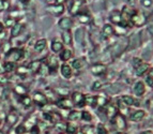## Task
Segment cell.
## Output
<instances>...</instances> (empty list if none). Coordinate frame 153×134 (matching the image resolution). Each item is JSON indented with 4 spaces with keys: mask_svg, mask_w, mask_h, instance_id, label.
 Wrapping results in <instances>:
<instances>
[{
    "mask_svg": "<svg viewBox=\"0 0 153 134\" xmlns=\"http://www.w3.org/2000/svg\"><path fill=\"white\" fill-rule=\"evenodd\" d=\"M135 74L137 76H143L147 71L149 70V63H140L137 68H135Z\"/></svg>",
    "mask_w": 153,
    "mask_h": 134,
    "instance_id": "obj_12",
    "label": "cell"
},
{
    "mask_svg": "<svg viewBox=\"0 0 153 134\" xmlns=\"http://www.w3.org/2000/svg\"><path fill=\"white\" fill-rule=\"evenodd\" d=\"M48 1H51V0H48Z\"/></svg>",
    "mask_w": 153,
    "mask_h": 134,
    "instance_id": "obj_51",
    "label": "cell"
},
{
    "mask_svg": "<svg viewBox=\"0 0 153 134\" xmlns=\"http://www.w3.org/2000/svg\"><path fill=\"white\" fill-rule=\"evenodd\" d=\"M80 117H82V120L87 121V122H90V121L92 120L91 114H90L89 112H87V111H82V114H80Z\"/></svg>",
    "mask_w": 153,
    "mask_h": 134,
    "instance_id": "obj_28",
    "label": "cell"
},
{
    "mask_svg": "<svg viewBox=\"0 0 153 134\" xmlns=\"http://www.w3.org/2000/svg\"><path fill=\"white\" fill-rule=\"evenodd\" d=\"M7 25H8V26H12V25H13L12 19H10V21H7Z\"/></svg>",
    "mask_w": 153,
    "mask_h": 134,
    "instance_id": "obj_46",
    "label": "cell"
},
{
    "mask_svg": "<svg viewBox=\"0 0 153 134\" xmlns=\"http://www.w3.org/2000/svg\"><path fill=\"white\" fill-rule=\"evenodd\" d=\"M9 118H11V120H9V122H10V124H13L16 122V119H17V117L15 116V115H13V114H10L9 115Z\"/></svg>",
    "mask_w": 153,
    "mask_h": 134,
    "instance_id": "obj_43",
    "label": "cell"
},
{
    "mask_svg": "<svg viewBox=\"0 0 153 134\" xmlns=\"http://www.w3.org/2000/svg\"><path fill=\"white\" fill-rule=\"evenodd\" d=\"M65 133L66 134H76L77 133V128L74 126V124H66Z\"/></svg>",
    "mask_w": 153,
    "mask_h": 134,
    "instance_id": "obj_27",
    "label": "cell"
},
{
    "mask_svg": "<svg viewBox=\"0 0 153 134\" xmlns=\"http://www.w3.org/2000/svg\"><path fill=\"white\" fill-rule=\"evenodd\" d=\"M40 68H41V61H39V60H36V61H32L30 65H29V70L33 73H38L39 70H40Z\"/></svg>",
    "mask_w": 153,
    "mask_h": 134,
    "instance_id": "obj_20",
    "label": "cell"
},
{
    "mask_svg": "<svg viewBox=\"0 0 153 134\" xmlns=\"http://www.w3.org/2000/svg\"><path fill=\"white\" fill-rule=\"evenodd\" d=\"M22 25H19V24H16L15 26L13 27V29H12V32H11V36L14 38V36H17L18 34H21V31H22Z\"/></svg>",
    "mask_w": 153,
    "mask_h": 134,
    "instance_id": "obj_25",
    "label": "cell"
},
{
    "mask_svg": "<svg viewBox=\"0 0 153 134\" xmlns=\"http://www.w3.org/2000/svg\"><path fill=\"white\" fill-rule=\"evenodd\" d=\"M24 57V51L21 48H12L7 53V58L10 59V61H18Z\"/></svg>",
    "mask_w": 153,
    "mask_h": 134,
    "instance_id": "obj_1",
    "label": "cell"
},
{
    "mask_svg": "<svg viewBox=\"0 0 153 134\" xmlns=\"http://www.w3.org/2000/svg\"><path fill=\"white\" fill-rule=\"evenodd\" d=\"M80 114L82 113H79L78 111H72V112H70L68 119H69L70 121H76V120H78V118L80 117Z\"/></svg>",
    "mask_w": 153,
    "mask_h": 134,
    "instance_id": "obj_23",
    "label": "cell"
},
{
    "mask_svg": "<svg viewBox=\"0 0 153 134\" xmlns=\"http://www.w3.org/2000/svg\"><path fill=\"white\" fill-rule=\"evenodd\" d=\"M0 134H4V133H0Z\"/></svg>",
    "mask_w": 153,
    "mask_h": 134,
    "instance_id": "obj_50",
    "label": "cell"
},
{
    "mask_svg": "<svg viewBox=\"0 0 153 134\" xmlns=\"http://www.w3.org/2000/svg\"><path fill=\"white\" fill-rule=\"evenodd\" d=\"M82 36H84V32H82V29H79V30H77V32H76V41H77V43H79V44H82V41H84V38H82Z\"/></svg>",
    "mask_w": 153,
    "mask_h": 134,
    "instance_id": "obj_33",
    "label": "cell"
},
{
    "mask_svg": "<svg viewBox=\"0 0 153 134\" xmlns=\"http://www.w3.org/2000/svg\"><path fill=\"white\" fill-rule=\"evenodd\" d=\"M90 70H91L92 74L100 76V75L105 74V72H106V66L102 65V63H95V65L92 66Z\"/></svg>",
    "mask_w": 153,
    "mask_h": 134,
    "instance_id": "obj_6",
    "label": "cell"
},
{
    "mask_svg": "<svg viewBox=\"0 0 153 134\" xmlns=\"http://www.w3.org/2000/svg\"><path fill=\"white\" fill-rule=\"evenodd\" d=\"M118 106H119V109H120L121 115H123V116H124V115H126V114H128V106L126 105V104H125L124 102L121 100V99H119V100H118Z\"/></svg>",
    "mask_w": 153,
    "mask_h": 134,
    "instance_id": "obj_21",
    "label": "cell"
},
{
    "mask_svg": "<svg viewBox=\"0 0 153 134\" xmlns=\"http://www.w3.org/2000/svg\"><path fill=\"white\" fill-rule=\"evenodd\" d=\"M56 128L57 130H58L59 132H65V128H66V124H64L63 122H61V124H56Z\"/></svg>",
    "mask_w": 153,
    "mask_h": 134,
    "instance_id": "obj_35",
    "label": "cell"
},
{
    "mask_svg": "<svg viewBox=\"0 0 153 134\" xmlns=\"http://www.w3.org/2000/svg\"><path fill=\"white\" fill-rule=\"evenodd\" d=\"M16 133L17 134H24L26 132V128L25 126H23V124H19V126H17V128H16Z\"/></svg>",
    "mask_w": 153,
    "mask_h": 134,
    "instance_id": "obj_36",
    "label": "cell"
},
{
    "mask_svg": "<svg viewBox=\"0 0 153 134\" xmlns=\"http://www.w3.org/2000/svg\"><path fill=\"white\" fill-rule=\"evenodd\" d=\"M59 26H60V28L64 29V30H68V29H70L72 27V21L70 19V18L64 17V18H62L61 21H60V23H59Z\"/></svg>",
    "mask_w": 153,
    "mask_h": 134,
    "instance_id": "obj_14",
    "label": "cell"
},
{
    "mask_svg": "<svg viewBox=\"0 0 153 134\" xmlns=\"http://www.w3.org/2000/svg\"><path fill=\"white\" fill-rule=\"evenodd\" d=\"M121 100L124 102L125 104L128 106H133V105H136L138 106L139 105V102H137V101L135 100V99L133 98V97H131V95H124L121 97Z\"/></svg>",
    "mask_w": 153,
    "mask_h": 134,
    "instance_id": "obj_10",
    "label": "cell"
},
{
    "mask_svg": "<svg viewBox=\"0 0 153 134\" xmlns=\"http://www.w3.org/2000/svg\"><path fill=\"white\" fill-rule=\"evenodd\" d=\"M72 101H73L74 105L78 106V107H84L86 105V95L82 92L75 91L72 95Z\"/></svg>",
    "mask_w": 153,
    "mask_h": 134,
    "instance_id": "obj_2",
    "label": "cell"
},
{
    "mask_svg": "<svg viewBox=\"0 0 153 134\" xmlns=\"http://www.w3.org/2000/svg\"><path fill=\"white\" fill-rule=\"evenodd\" d=\"M21 2H23V3H28L29 0H21Z\"/></svg>",
    "mask_w": 153,
    "mask_h": 134,
    "instance_id": "obj_48",
    "label": "cell"
},
{
    "mask_svg": "<svg viewBox=\"0 0 153 134\" xmlns=\"http://www.w3.org/2000/svg\"><path fill=\"white\" fill-rule=\"evenodd\" d=\"M61 74H62V76H63L64 78H66V80L71 78L72 75H73V72H72L71 67H70L69 65H66V63L62 65L61 66Z\"/></svg>",
    "mask_w": 153,
    "mask_h": 134,
    "instance_id": "obj_11",
    "label": "cell"
},
{
    "mask_svg": "<svg viewBox=\"0 0 153 134\" xmlns=\"http://www.w3.org/2000/svg\"><path fill=\"white\" fill-rule=\"evenodd\" d=\"M146 82H147V84H148L150 87H153V76H151L150 74L146 77Z\"/></svg>",
    "mask_w": 153,
    "mask_h": 134,
    "instance_id": "obj_38",
    "label": "cell"
},
{
    "mask_svg": "<svg viewBox=\"0 0 153 134\" xmlns=\"http://www.w3.org/2000/svg\"><path fill=\"white\" fill-rule=\"evenodd\" d=\"M43 117H44V119H45V120H48V121H51V122H53V121H54L53 115H51V114H48V113H44Z\"/></svg>",
    "mask_w": 153,
    "mask_h": 134,
    "instance_id": "obj_39",
    "label": "cell"
},
{
    "mask_svg": "<svg viewBox=\"0 0 153 134\" xmlns=\"http://www.w3.org/2000/svg\"><path fill=\"white\" fill-rule=\"evenodd\" d=\"M3 68H4V71H5V72H12L13 70H14L16 68V66H15V63H14V62H12V61H7L4 63V66H3Z\"/></svg>",
    "mask_w": 153,
    "mask_h": 134,
    "instance_id": "obj_24",
    "label": "cell"
},
{
    "mask_svg": "<svg viewBox=\"0 0 153 134\" xmlns=\"http://www.w3.org/2000/svg\"><path fill=\"white\" fill-rule=\"evenodd\" d=\"M62 49H63V44L59 41V40H54L53 43H51V51L55 53H58V52H61Z\"/></svg>",
    "mask_w": 153,
    "mask_h": 134,
    "instance_id": "obj_16",
    "label": "cell"
},
{
    "mask_svg": "<svg viewBox=\"0 0 153 134\" xmlns=\"http://www.w3.org/2000/svg\"><path fill=\"white\" fill-rule=\"evenodd\" d=\"M58 60H57L56 57L51 56L48 58V62H47V67H48L49 71H56V69L58 68Z\"/></svg>",
    "mask_w": 153,
    "mask_h": 134,
    "instance_id": "obj_13",
    "label": "cell"
},
{
    "mask_svg": "<svg viewBox=\"0 0 153 134\" xmlns=\"http://www.w3.org/2000/svg\"><path fill=\"white\" fill-rule=\"evenodd\" d=\"M21 103L23 104L25 107H28V106L31 105L32 101H31V99L29 98L28 95H23V97L21 98Z\"/></svg>",
    "mask_w": 153,
    "mask_h": 134,
    "instance_id": "obj_26",
    "label": "cell"
},
{
    "mask_svg": "<svg viewBox=\"0 0 153 134\" xmlns=\"http://www.w3.org/2000/svg\"><path fill=\"white\" fill-rule=\"evenodd\" d=\"M57 106L60 108H63V109H71L73 106H74V103H73V101L70 100L68 98H61L59 99L58 101L56 102Z\"/></svg>",
    "mask_w": 153,
    "mask_h": 134,
    "instance_id": "obj_4",
    "label": "cell"
},
{
    "mask_svg": "<svg viewBox=\"0 0 153 134\" xmlns=\"http://www.w3.org/2000/svg\"><path fill=\"white\" fill-rule=\"evenodd\" d=\"M112 34H114V29H112V27L110 26V25L104 26V28H103V36H104L105 39L111 36Z\"/></svg>",
    "mask_w": 153,
    "mask_h": 134,
    "instance_id": "obj_19",
    "label": "cell"
},
{
    "mask_svg": "<svg viewBox=\"0 0 153 134\" xmlns=\"http://www.w3.org/2000/svg\"><path fill=\"white\" fill-rule=\"evenodd\" d=\"M2 31H3V25L0 23V32H2Z\"/></svg>",
    "mask_w": 153,
    "mask_h": 134,
    "instance_id": "obj_47",
    "label": "cell"
},
{
    "mask_svg": "<svg viewBox=\"0 0 153 134\" xmlns=\"http://www.w3.org/2000/svg\"><path fill=\"white\" fill-rule=\"evenodd\" d=\"M33 99H34V102H36L39 106H44L47 104V98H46V95L42 92H36L33 95Z\"/></svg>",
    "mask_w": 153,
    "mask_h": 134,
    "instance_id": "obj_7",
    "label": "cell"
},
{
    "mask_svg": "<svg viewBox=\"0 0 153 134\" xmlns=\"http://www.w3.org/2000/svg\"><path fill=\"white\" fill-rule=\"evenodd\" d=\"M45 47H46V40L41 39V40H39L36 43V45H34V51L40 53V52H42V51H44Z\"/></svg>",
    "mask_w": 153,
    "mask_h": 134,
    "instance_id": "obj_17",
    "label": "cell"
},
{
    "mask_svg": "<svg viewBox=\"0 0 153 134\" xmlns=\"http://www.w3.org/2000/svg\"><path fill=\"white\" fill-rule=\"evenodd\" d=\"M146 116V112L143 111V109H139V111H136L135 113H133L131 115L130 119L132 121H135V122H138V121H141Z\"/></svg>",
    "mask_w": 153,
    "mask_h": 134,
    "instance_id": "obj_9",
    "label": "cell"
},
{
    "mask_svg": "<svg viewBox=\"0 0 153 134\" xmlns=\"http://www.w3.org/2000/svg\"><path fill=\"white\" fill-rule=\"evenodd\" d=\"M15 90L17 93H25L26 89L24 87H22V86H17V87L15 88Z\"/></svg>",
    "mask_w": 153,
    "mask_h": 134,
    "instance_id": "obj_44",
    "label": "cell"
},
{
    "mask_svg": "<svg viewBox=\"0 0 153 134\" xmlns=\"http://www.w3.org/2000/svg\"><path fill=\"white\" fill-rule=\"evenodd\" d=\"M140 134H153V132H152V131H150V130H147V131L141 132Z\"/></svg>",
    "mask_w": 153,
    "mask_h": 134,
    "instance_id": "obj_45",
    "label": "cell"
},
{
    "mask_svg": "<svg viewBox=\"0 0 153 134\" xmlns=\"http://www.w3.org/2000/svg\"><path fill=\"white\" fill-rule=\"evenodd\" d=\"M102 86H103V84L101 82H99V80H97V82H94L93 83V85H92V87H91V89L93 91H97V90H100V89H101V88H102Z\"/></svg>",
    "mask_w": 153,
    "mask_h": 134,
    "instance_id": "obj_34",
    "label": "cell"
},
{
    "mask_svg": "<svg viewBox=\"0 0 153 134\" xmlns=\"http://www.w3.org/2000/svg\"><path fill=\"white\" fill-rule=\"evenodd\" d=\"M110 18H111V21L114 22L115 24H118V25H119V24H121V15L119 13L112 14Z\"/></svg>",
    "mask_w": 153,
    "mask_h": 134,
    "instance_id": "obj_31",
    "label": "cell"
},
{
    "mask_svg": "<svg viewBox=\"0 0 153 134\" xmlns=\"http://www.w3.org/2000/svg\"><path fill=\"white\" fill-rule=\"evenodd\" d=\"M8 8V1L5 0H0V11L4 10V9Z\"/></svg>",
    "mask_w": 153,
    "mask_h": 134,
    "instance_id": "obj_40",
    "label": "cell"
},
{
    "mask_svg": "<svg viewBox=\"0 0 153 134\" xmlns=\"http://www.w3.org/2000/svg\"><path fill=\"white\" fill-rule=\"evenodd\" d=\"M150 75H151V76H153V68L150 70Z\"/></svg>",
    "mask_w": 153,
    "mask_h": 134,
    "instance_id": "obj_49",
    "label": "cell"
},
{
    "mask_svg": "<svg viewBox=\"0 0 153 134\" xmlns=\"http://www.w3.org/2000/svg\"><path fill=\"white\" fill-rule=\"evenodd\" d=\"M57 90H58L57 92L60 93V95H68V93H69L68 92L69 90H68V89H64V88H58Z\"/></svg>",
    "mask_w": 153,
    "mask_h": 134,
    "instance_id": "obj_42",
    "label": "cell"
},
{
    "mask_svg": "<svg viewBox=\"0 0 153 134\" xmlns=\"http://www.w3.org/2000/svg\"><path fill=\"white\" fill-rule=\"evenodd\" d=\"M112 122L117 127L118 130H120V131H123V130L126 129V121H125V118L123 115H116L114 118H112Z\"/></svg>",
    "mask_w": 153,
    "mask_h": 134,
    "instance_id": "obj_3",
    "label": "cell"
},
{
    "mask_svg": "<svg viewBox=\"0 0 153 134\" xmlns=\"http://www.w3.org/2000/svg\"><path fill=\"white\" fill-rule=\"evenodd\" d=\"M30 134H40V128L38 126H33L30 130Z\"/></svg>",
    "mask_w": 153,
    "mask_h": 134,
    "instance_id": "obj_41",
    "label": "cell"
},
{
    "mask_svg": "<svg viewBox=\"0 0 153 134\" xmlns=\"http://www.w3.org/2000/svg\"><path fill=\"white\" fill-rule=\"evenodd\" d=\"M105 114H106V116H107L108 118L112 119L118 114L117 108H116V106L114 105V104L108 103L107 105H106V107H105Z\"/></svg>",
    "mask_w": 153,
    "mask_h": 134,
    "instance_id": "obj_8",
    "label": "cell"
},
{
    "mask_svg": "<svg viewBox=\"0 0 153 134\" xmlns=\"http://www.w3.org/2000/svg\"><path fill=\"white\" fill-rule=\"evenodd\" d=\"M108 104V100L104 97H97V105L103 107L104 105H107Z\"/></svg>",
    "mask_w": 153,
    "mask_h": 134,
    "instance_id": "obj_29",
    "label": "cell"
},
{
    "mask_svg": "<svg viewBox=\"0 0 153 134\" xmlns=\"http://www.w3.org/2000/svg\"><path fill=\"white\" fill-rule=\"evenodd\" d=\"M72 66H73V68L74 69H82V66H84V60L82 59H75L74 61H73V63H72Z\"/></svg>",
    "mask_w": 153,
    "mask_h": 134,
    "instance_id": "obj_30",
    "label": "cell"
},
{
    "mask_svg": "<svg viewBox=\"0 0 153 134\" xmlns=\"http://www.w3.org/2000/svg\"><path fill=\"white\" fill-rule=\"evenodd\" d=\"M62 40H63V43L66 45H70L72 44V36L70 31H64L62 34Z\"/></svg>",
    "mask_w": 153,
    "mask_h": 134,
    "instance_id": "obj_22",
    "label": "cell"
},
{
    "mask_svg": "<svg viewBox=\"0 0 153 134\" xmlns=\"http://www.w3.org/2000/svg\"><path fill=\"white\" fill-rule=\"evenodd\" d=\"M140 63H143V60H141L140 58H134V59H133V66L135 68H137Z\"/></svg>",
    "mask_w": 153,
    "mask_h": 134,
    "instance_id": "obj_37",
    "label": "cell"
},
{
    "mask_svg": "<svg viewBox=\"0 0 153 134\" xmlns=\"http://www.w3.org/2000/svg\"><path fill=\"white\" fill-rule=\"evenodd\" d=\"M73 57V52L71 49H62L61 54H60V59L66 61V60H70Z\"/></svg>",
    "mask_w": 153,
    "mask_h": 134,
    "instance_id": "obj_15",
    "label": "cell"
},
{
    "mask_svg": "<svg viewBox=\"0 0 153 134\" xmlns=\"http://www.w3.org/2000/svg\"><path fill=\"white\" fill-rule=\"evenodd\" d=\"M133 91L135 93L137 97H143L146 92V87L145 84H143L141 80H138V82L135 83V85L133 87Z\"/></svg>",
    "mask_w": 153,
    "mask_h": 134,
    "instance_id": "obj_5",
    "label": "cell"
},
{
    "mask_svg": "<svg viewBox=\"0 0 153 134\" xmlns=\"http://www.w3.org/2000/svg\"><path fill=\"white\" fill-rule=\"evenodd\" d=\"M97 134H108V132H107V129H106L103 124H100L99 126L97 127Z\"/></svg>",
    "mask_w": 153,
    "mask_h": 134,
    "instance_id": "obj_32",
    "label": "cell"
},
{
    "mask_svg": "<svg viewBox=\"0 0 153 134\" xmlns=\"http://www.w3.org/2000/svg\"><path fill=\"white\" fill-rule=\"evenodd\" d=\"M86 105H89L91 107L97 106V97L95 95H86Z\"/></svg>",
    "mask_w": 153,
    "mask_h": 134,
    "instance_id": "obj_18",
    "label": "cell"
}]
</instances>
